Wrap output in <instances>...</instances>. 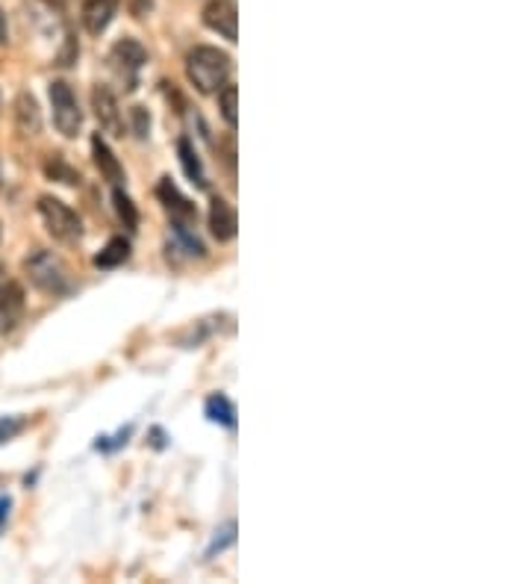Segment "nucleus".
<instances>
[{
  "label": "nucleus",
  "mask_w": 530,
  "mask_h": 584,
  "mask_svg": "<svg viewBox=\"0 0 530 584\" xmlns=\"http://www.w3.org/2000/svg\"><path fill=\"white\" fill-rule=\"evenodd\" d=\"M92 157L103 181L112 183V187H121V183H124V169H121L119 157L112 154V148L106 145V139H103L101 133H94L92 137Z\"/></svg>",
  "instance_id": "9b49d317"
},
{
  "label": "nucleus",
  "mask_w": 530,
  "mask_h": 584,
  "mask_svg": "<svg viewBox=\"0 0 530 584\" xmlns=\"http://www.w3.org/2000/svg\"><path fill=\"white\" fill-rule=\"evenodd\" d=\"M92 110L94 115H98V121H101L103 133H110V137H124V115H121L119 98L112 95L110 87L98 83V87L92 89Z\"/></svg>",
  "instance_id": "6e6552de"
},
{
  "label": "nucleus",
  "mask_w": 530,
  "mask_h": 584,
  "mask_svg": "<svg viewBox=\"0 0 530 584\" xmlns=\"http://www.w3.org/2000/svg\"><path fill=\"white\" fill-rule=\"evenodd\" d=\"M39 215H42L48 233H51L57 242H62V245H78V242L83 240V222H80V215L74 213L65 201H60V198H39Z\"/></svg>",
  "instance_id": "7ed1b4c3"
},
{
  "label": "nucleus",
  "mask_w": 530,
  "mask_h": 584,
  "mask_svg": "<svg viewBox=\"0 0 530 584\" xmlns=\"http://www.w3.org/2000/svg\"><path fill=\"white\" fill-rule=\"evenodd\" d=\"M210 231H213V236L218 242H231L233 236H236V231H239L236 210H233V204H227V201L218 195L210 201Z\"/></svg>",
  "instance_id": "1a4fd4ad"
},
{
  "label": "nucleus",
  "mask_w": 530,
  "mask_h": 584,
  "mask_svg": "<svg viewBox=\"0 0 530 584\" xmlns=\"http://www.w3.org/2000/svg\"><path fill=\"white\" fill-rule=\"evenodd\" d=\"M51 110H53V124L60 130L65 139H74L83 128V110H80V101L74 95V89L65 83V80H53L51 89Z\"/></svg>",
  "instance_id": "20e7f679"
},
{
  "label": "nucleus",
  "mask_w": 530,
  "mask_h": 584,
  "mask_svg": "<svg viewBox=\"0 0 530 584\" xmlns=\"http://www.w3.org/2000/svg\"><path fill=\"white\" fill-rule=\"evenodd\" d=\"M9 281V272H7V266H3V263H0V286L7 284Z\"/></svg>",
  "instance_id": "b1692460"
},
{
  "label": "nucleus",
  "mask_w": 530,
  "mask_h": 584,
  "mask_svg": "<svg viewBox=\"0 0 530 584\" xmlns=\"http://www.w3.org/2000/svg\"><path fill=\"white\" fill-rule=\"evenodd\" d=\"M177 154H180V165H183V172H186L188 181L195 183L197 190H206V187H210V181H206L204 163H201V157H197L195 145H192L186 137L177 142Z\"/></svg>",
  "instance_id": "4468645a"
},
{
  "label": "nucleus",
  "mask_w": 530,
  "mask_h": 584,
  "mask_svg": "<svg viewBox=\"0 0 530 584\" xmlns=\"http://www.w3.org/2000/svg\"><path fill=\"white\" fill-rule=\"evenodd\" d=\"M0 187H3V163H0Z\"/></svg>",
  "instance_id": "393cba45"
},
{
  "label": "nucleus",
  "mask_w": 530,
  "mask_h": 584,
  "mask_svg": "<svg viewBox=\"0 0 530 584\" xmlns=\"http://www.w3.org/2000/svg\"><path fill=\"white\" fill-rule=\"evenodd\" d=\"M130 133L136 139H147V133H151V112L145 107H133L130 110Z\"/></svg>",
  "instance_id": "aec40b11"
},
{
  "label": "nucleus",
  "mask_w": 530,
  "mask_h": 584,
  "mask_svg": "<svg viewBox=\"0 0 530 584\" xmlns=\"http://www.w3.org/2000/svg\"><path fill=\"white\" fill-rule=\"evenodd\" d=\"M204 24L227 42L239 39V9L236 0H210L204 9Z\"/></svg>",
  "instance_id": "0eeeda50"
},
{
  "label": "nucleus",
  "mask_w": 530,
  "mask_h": 584,
  "mask_svg": "<svg viewBox=\"0 0 530 584\" xmlns=\"http://www.w3.org/2000/svg\"><path fill=\"white\" fill-rule=\"evenodd\" d=\"M24 313V290L18 281L9 278L7 284L0 286V325L12 328Z\"/></svg>",
  "instance_id": "ddd939ff"
},
{
  "label": "nucleus",
  "mask_w": 530,
  "mask_h": 584,
  "mask_svg": "<svg viewBox=\"0 0 530 584\" xmlns=\"http://www.w3.org/2000/svg\"><path fill=\"white\" fill-rule=\"evenodd\" d=\"M9 507H12V499L0 496V528H3V523L9 520Z\"/></svg>",
  "instance_id": "4be33fe9"
},
{
  "label": "nucleus",
  "mask_w": 530,
  "mask_h": 584,
  "mask_svg": "<svg viewBox=\"0 0 530 584\" xmlns=\"http://www.w3.org/2000/svg\"><path fill=\"white\" fill-rule=\"evenodd\" d=\"M188 83L201 92V95H218L233 74V60L218 48L201 44L186 57Z\"/></svg>",
  "instance_id": "f257e3e1"
},
{
  "label": "nucleus",
  "mask_w": 530,
  "mask_h": 584,
  "mask_svg": "<svg viewBox=\"0 0 530 584\" xmlns=\"http://www.w3.org/2000/svg\"><path fill=\"white\" fill-rule=\"evenodd\" d=\"M21 429H24V420H12V416H9V420H0V443L16 437Z\"/></svg>",
  "instance_id": "412c9836"
},
{
  "label": "nucleus",
  "mask_w": 530,
  "mask_h": 584,
  "mask_svg": "<svg viewBox=\"0 0 530 584\" xmlns=\"http://www.w3.org/2000/svg\"><path fill=\"white\" fill-rule=\"evenodd\" d=\"M9 30H7V16H3V9H0V44H7Z\"/></svg>",
  "instance_id": "5701e85b"
},
{
  "label": "nucleus",
  "mask_w": 530,
  "mask_h": 584,
  "mask_svg": "<svg viewBox=\"0 0 530 584\" xmlns=\"http://www.w3.org/2000/svg\"><path fill=\"white\" fill-rule=\"evenodd\" d=\"M206 420L210 422H218V425H224V429H236V407H233V402L227 399L224 393H213L210 399H206Z\"/></svg>",
  "instance_id": "dca6fc26"
},
{
  "label": "nucleus",
  "mask_w": 530,
  "mask_h": 584,
  "mask_svg": "<svg viewBox=\"0 0 530 584\" xmlns=\"http://www.w3.org/2000/svg\"><path fill=\"white\" fill-rule=\"evenodd\" d=\"M24 275L30 278V284H33L35 290L44 292V295H53V299H62V295H69V292L74 290L69 266L48 249H35L27 254Z\"/></svg>",
  "instance_id": "f03ea898"
},
{
  "label": "nucleus",
  "mask_w": 530,
  "mask_h": 584,
  "mask_svg": "<svg viewBox=\"0 0 530 584\" xmlns=\"http://www.w3.org/2000/svg\"><path fill=\"white\" fill-rule=\"evenodd\" d=\"M130 260V242L124 236H112L101 249V254H94V266L98 269H119Z\"/></svg>",
  "instance_id": "2eb2a0df"
},
{
  "label": "nucleus",
  "mask_w": 530,
  "mask_h": 584,
  "mask_svg": "<svg viewBox=\"0 0 530 584\" xmlns=\"http://www.w3.org/2000/svg\"><path fill=\"white\" fill-rule=\"evenodd\" d=\"M12 112H16V128L21 137H39V130H42V110H39V101L30 92H18Z\"/></svg>",
  "instance_id": "9d476101"
},
{
  "label": "nucleus",
  "mask_w": 530,
  "mask_h": 584,
  "mask_svg": "<svg viewBox=\"0 0 530 584\" xmlns=\"http://www.w3.org/2000/svg\"><path fill=\"white\" fill-rule=\"evenodd\" d=\"M239 89L233 87V83H227V87L218 92V110H222V119L227 121V128L236 130V124H239Z\"/></svg>",
  "instance_id": "a211bd4d"
},
{
  "label": "nucleus",
  "mask_w": 530,
  "mask_h": 584,
  "mask_svg": "<svg viewBox=\"0 0 530 584\" xmlns=\"http://www.w3.org/2000/svg\"><path fill=\"white\" fill-rule=\"evenodd\" d=\"M156 198L165 207V213L172 219V228H197V210L183 192L177 190V183L172 178H163L156 183Z\"/></svg>",
  "instance_id": "423d86ee"
},
{
  "label": "nucleus",
  "mask_w": 530,
  "mask_h": 584,
  "mask_svg": "<svg viewBox=\"0 0 530 584\" xmlns=\"http://www.w3.org/2000/svg\"><path fill=\"white\" fill-rule=\"evenodd\" d=\"M147 62V51L136 39H119V42L112 44L110 51V69L115 71V78L124 83L128 92L139 87V71L145 69Z\"/></svg>",
  "instance_id": "39448f33"
},
{
  "label": "nucleus",
  "mask_w": 530,
  "mask_h": 584,
  "mask_svg": "<svg viewBox=\"0 0 530 584\" xmlns=\"http://www.w3.org/2000/svg\"><path fill=\"white\" fill-rule=\"evenodd\" d=\"M0 236H3V228H0Z\"/></svg>",
  "instance_id": "a878e982"
},
{
  "label": "nucleus",
  "mask_w": 530,
  "mask_h": 584,
  "mask_svg": "<svg viewBox=\"0 0 530 584\" xmlns=\"http://www.w3.org/2000/svg\"><path fill=\"white\" fill-rule=\"evenodd\" d=\"M44 174L57 183H65V187H80V172L74 165H69V160L62 154H51L44 160Z\"/></svg>",
  "instance_id": "f3484780"
},
{
  "label": "nucleus",
  "mask_w": 530,
  "mask_h": 584,
  "mask_svg": "<svg viewBox=\"0 0 530 584\" xmlns=\"http://www.w3.org/2000/svg\"><path fill=\"white\" fill-rule=\"evenodd\" d=\"M115 9H119V0H83V16H80L83 27L92 36H101L112 24Z\"/></svg>",
  "instance_id": "f8f14e48"
},
{
  "label": "nucleus",
  "mask_w": 530,
  "mask_h": 584,
  "mask_svg": "<svg viewBox=\"0 0 530 584\" xmlns=\"http://www.w3.org/2000/svg\"><path fill=\"white\" fill-rule=\"evenodd\" d=\"M112 201H115V213H119L121 224H124L128 231H136L139 228V210H136V204L130 201V195H124V190H121V187H115V190H112Z\"/></svg>",
  "instance_id": "6ab92c4d"
}]
</instances>
